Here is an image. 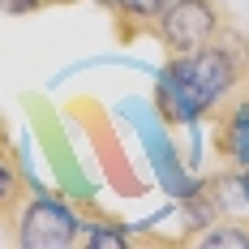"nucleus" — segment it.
I'll return each instance as SVG.
<instances>
[{
    "instance_id": "f257e3e1",
    "label": "nucleus",
    "mask_w": 249,
    "mask_h": 249,
    "mask_svg": "<svg viewBox=\"0 0 249 249\" xmlns=\"http://www.w3.org/2000/svg\"><path fill=\"white\" fill-rule=\"evenodd\" d=\"M249 82V39L228 22L211 43L194 52H168L155 82V107L168 124L206 121L219 103Z\"/></svg>"
},
{
    "instance_id": "f03ea898",
    "label": "nucleus",
    "mask_w": 249,
    "mask_h": 249,
    "mask_svg": "<svg viewBox=\"0 0 249 249\" xmlns=\"http://www.w3.org/2000/svg\"><path fill=\"white\" fill-rule=\"evenodd\" d=\"M77 228H82V215L69 202H60L56 194H43V189L30 185V198H26L22 215H18L13 241L22 249H73Z\"/></svg>"
},
{
    "instance_id": "7ed1b4c3",
    "label": "nucleus",
    "mask_w": 249,
    "mask_h": 249,
    "mask_svg": "<svg viewBox=\"0 0 249 249\" xmlns=\"http://www.w3.org/2000/svg\"><path fill=\"white\" fill-rule=\"evenodd\" d=\"M228 26V13L219 0H172L163 9V18L155 22L150 39H159L168 52H194L211 43Z\"/></svg>"
},
{
    "instance_id": "20e7f679",
    "label": "nucleus",
    "mask_w": 249,
    "mask_h": 249,
    "mask_svg": "<svg viewBox=\"0 0 249 249\" xmlns=\"http://www.w3.org/2000/svg\"><path fill=\"white\" fill-rule=\"evenodd\" d=\"M211 146L224 168L249 172V82L211 112Z\"/></svg>"
},
{
    "instance_id": "39448f33",
    "label": "nucleus",
    "mask_w": 249,
    "mask_h": 249,
    "mask_svg": "<svg viewBox=\"0 0 249 249\" xmlns=\"http://www.w3.org/2000/svg\"><path fill=\"white\" fill-rule=\"evenodd\" d=\"M26 198H30V180L22 172V159L13 146H4L0 150V232L4 236L18 232V215H22Z\"/></svg>"
},
{
    "instance_id": "423d86ee",
    "label": "nucleus",
    "mask_w": 249,
    "mask_h": 249,
    "mask_svg": "<svg viewBox=\"0 0 249 249\" xmlns=\"http://www.w3.org/2000/svg\"><path fill=\"white\" fill-rule=\"evenodd\" d=\"M168 4H172V0H112L107 18L116 26V39H121V43H133L138 35H150Z\"/></svg>"
},
{
    "instance_id": "0eeeda50",
    "label": "nucleus",
    "mask_w": 249,
    "mask_h": 249,
    "mask_svg": "<svg viewBox=\"0 0 249 249\" xmlns=\"http://www.w3.org/2000/svg\"><path fill=\"white\" fill-rule=\"evenodd\" d=\"M133 236L138 232L124 224V219H107V215L82 219V228H77V245H86V249H129Z\"/></svg>"
},
{
    "instance_id": "6e6552de",
    "label": "nucleus",
    "mask_w": 249,
    "mask_h": 249,
    "mask_svg": "<svg viewBox=\"0 0 249 249\" xmlns=\"http://www.w3.org/2000/svg\"><path fill=\"white\" fill-rule=\"evenodd\" d=\"M189 245H202V249H249V219L245 215H219L215 224L202 228Z\"/></svg>"
},
{
    "instance_id": "1a4fd4ad",
    "label": "nucleus",
    "mask_w": 249,
    "mask_h": 249,
    "mask_svg": "<svg viewBox=\"0 0 249 249\" xmlns=\"http://www.w3.org/2000/svg\"><path fill=\"white\" fill-rule=\"evenodd\" d=\"M52 4H73V0H0V13L9 18H26V13H43Z\"/></svg>"
},
{
    "instance_id": "9d476101",
    "label": "nucleus",
    "mask_w": 249,
    "mask_h": 249,
    "mask_svg": "<svg viewBox=\"0 0 249 249\" xmlns=\"http://www.w3.org/2000/svg\"><path fill=\"white\" fill-rule=\"evenodd\" d=\"M4 146H13V142H9V133H4V124H0V150Z\"/></svg>"
},
{
    "instance_id": "9b49d317",
    "label": "nucleus",
    "mask_w": 249,
    "mask_h": 249,
    "mask_svg": "<svg viewBox=\"0 0 249 249\" xmlns=\"http://www.w3.org/2000/svg\"><path fill=\"white\" fill-rule=\"evenodd\" d=\"M95 4H99V9H103V13H107V9H112V0H95Z\"/></svg>"
},
{
    "instance_id": "f8f14e48",
    "label": "nucleus",
    "mask_w": 249,
    "mask_h": 249,
    "mask_svg": "<svg viewBox=\"0 0 249 249\" xmlns=\"http://www.w3.org/2000/svg\"><path fill=\"white\" fill-rule=\"evenodd\" d=\"M245 176H249V172H245Z\"/></svg>"
}]
</instances>
